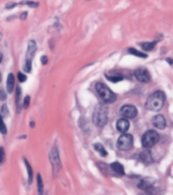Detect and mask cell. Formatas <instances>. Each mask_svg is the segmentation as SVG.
I'll use <instances>...</instances> for the list:
<instances>
[{"label":"cell","mask_w":173,"mask_h":195,"mask_svg":"<svg viewBox=\"0 0 173 195\" xmlns=\"http://www.w3.org/2000/svg\"><path fill=\"white\" fill-rule=\"evenodd\" d=\"M165 102V94L163 91H155L150 95L146 101V108L150 111H159Z\"/></svg>","instance_id":"cell-1"},{"label":"cell","mask_w":173,"mask_h":195,"mask_svg":"<svg viewBox=\"0 0 173 195\" xmlns=\"http://www.w3.org/2000/svg\"><path fill=\"white\" fill-rule=\"evenodd\" d=\"M108 119V108L104 104H99L95 107L92 121L97 127H103Z\"/></svg>","instance_id":"cell-2"},{"label":"cell","mask_w":173,"mask_h":195,"mask_svg":"<svg viewBox=\"0 0 173 195\" xmlns=\"http://www.w3.org/2000/svg\"><path fill=\"white\" fill-rule=\"evenodd\" d=\"M95 90H96L99 97L102 99V101L106 104H112L116 100V95L113 91L109 89L108 86H105L102 82H97L95 84Z\"/></svg>","instance_id":"cell-3"},{"label":"cell","mask_w":173,"mask_h":195,"mask_svg":"<svg viewBox=\"0 0 173 195\" xmlns=\"http://www.w3.org/2000/svg\"><path fill=\"white\" fill-rule=\"evenodd\" d=\"M159 140V134L154 130H149L144 133L142 137V144L145 148H150Z\"/></svg>","instance_id":"cell-4"},{"label":"cell","mask_w":173,"mask_h":195,"mask_svg":"<svg viewBox=\"0 0 173 195\" xmlns=\"http://www.w3.org/2000/svg\"><path fill=\"white\" fill-rule=\"evenodd\" d=\"M36 52V43L34 40H31L27 45V60H25V66H24V70L27 72H29L32 70V60L34 58Z\"/></svg>","instance_id":"cell-5"},{"label":"cell","mask_w":173,"mask_h":195,"mask_svg":"<svg viewBox=\"0 0 173 195\" xmlns=\"http://www.w3.org/2000/svg\"><path fill=\"white\" fill-rule=\"evenodd\" d=\"M133 144H134V137L131 134L124 133L117 139V148L120 150H124V152L130 150L133 148Z\"/></svg>","instance_id":"cell-6"},{"label":"cell","mask_w":173,"mask_h":195,"mask_svg":"<svg viewBox=\"0 0 173 195\" xmlns=\"http://www.w3.org/2000/svg\"><path fill=\"white\" fill-rule=\"evenodd\" d=\"M50 161H51V165H52L53 170H54V175L56 176L57 173L60 171V169H61V160H60V156H59L58 148L56 146L51 149Z\"/></svg>","instance_id":"cell-7"},{"label":"cell","mask_w":173,"mask_h":195,"mask_svg":"<svg viewBox=\"0 0 173 195\" xmlns=\"http://www.w3.org/2000/svg\"><path fill=\"white\" fill-rule=\"evenodd\" d=\"M120 114L126 119H133L138 115V110L133 105H124L120 108Z\"/></svg>","instance_id":"cell-8"},{"label":"cell","mask_w":173,"mask_h":195,"mask_svg":"<svg viewBox=\"0 0 173 195\" xmlns=\"http://www.w3.org/2000/svg\"><path fill=\"white\" fill-rule=\"evenodd\" d=\"M135 76L139 82H149L151 79L150 73L146 68H138L135 70Z\"/></svg>","instance_id":"cell-9"},{"label":"cell","mask_w":173,"mask_h":195,"mask_svg":"<svg viewBox=\"0 0 173 195\" xmlns=\"http://www.w3.org/2000/svg\"><path fill=\"white\" fill-rule=\"evenodd\" d=\"M152 123L158 129H164L166 127V119L162 115H156L152 119Z\"/></svg>","instance_id":"cell-10"},{"label":"cell","mask_w":173,"mask_h":195,"mask_svg":"<svg viewBox=\"0 0 173 195\" xmlns=\"http://www.w3.org/2000/svg\"><path fill=\"white\" fill-rule=\"evenodd\" d=\"M130 128V123L126 118H121L116 122V129L120 132H123V133H126Z\"/></svg>","instance_id":"cell-11"},{"label":"cell","mask_w":173,"mask_h":195,"mask_svg":"<svg viewBox=\"0 0 173 195\" xmlns=\"http://www.w3.org/2000/svg\"><path fill=\"white\" fill-rule=\"evenodd\" d=\"M140 160H141L143 163L146 164V165H149V164H152L153 163V157H152V154L149 152V150H143V152L140 153Z\"/></svg>","instance_id":"cell-12"},{"label":"cell","mask_w":173,"mask_h":195,"mask_svg":"<svg viewBox=\"0 0 173 195\" xmlns=\"http://www.w3.org/2000/svg\"><path fill=\"white\" fill-rule=\"evenodd\" d=\"M110 168H112V170L113 172H116V174H119L120 176L124 175V166L121 165L119 162H115V163H112L110 165Z\"/></svg>","instance_id":"cell-13"},{"label":"cell","mask_w":173,"mask_h":195,"mask_svg":"<svg viewBox=\"0 0 173 195\" xmlns=\"http://www.w3.org/2000/svg\"><path fill=\"white\" fill-rule=\"evenodd\" d=\"M152 184L153 182L148 179H142L138 184V188L142 190H149L151 187H152Z\"/></svg>","instance_id":"cell-14"},{"label":"cell","mask_w":173,"mask_h":195,"mask_svg":"<svg viewBox=\"0 0 173 195\" xmlns=\"http://www.w3.org/2000/svg\"><path fill=\"white\" fill-rule=\"evenodd\" d=\"M14 87V76L12 73H9L7 76V91L11 93Z\"/></svg>","instance_id":"cell-15"},{"label":"cell","mask_w":173,"mask_h":195,"mask_svg":"<svg viewBox=\"0 0 173 195\" xmlns=\"http://www.w3.org/2000/svg\"><path fill=\"white\" fill-rule=\"evenodd\" d=\"M105 77L112 82H119L124 78V76L120 74V73H116V74H105Z\"/></svg>","instance_id":"cell-16"},{"label":"cell","mask_w":173,"mask_h":195,"mask_svg":"<svg viewBox=\"0 0 173 195\" xmlns=\"http://www.w3.org/2000/svg\"><path fill=\"white\" fill-rule=\"evenodd\" d=\"M36 183H38V194L39 195H43L44 194V184H43V180L40 175L38 174L36 176Z\"/></svg>","instance_id":"cell-17"},{"label":"cell","mask_w":173,"mask_h":195,"mask_svg":"<svg viewBox=\"0 0 173 195\" xmlns=\"http://www.w3.org/2000/svg\"><path fill=\"white\" fill-rule=\"evenodd\" d=\"M20 95H21V91H20V87L18 86L16 89V95H15V103H16L17 113L20 112Z\"/></svg>","instance_id":"cell-18"},{"label":"cell","mask_w":173,"mask_h":195,"mask_svg":"<svg viewBox=\"0 0 173 195\" xmlns=\"http://www.w3.org/2000/svg\"><path fill=\"white\" fill-rule=\"evenodd\" d=\"M157 41L155 42H147V43H142L141 46L143 48V50L145 51H152L154 49V47H155Z\"/></svg>","instance_id":"cell-19"},{"label":"cell","mask_w":173,"mask_h":195,"mask_svg":"<svg viewBox=\"0 0 173 195\" xmlns=\"http://www.w3.org/2000/svg\"><path fill=\"white\" fill-rule=\"evenodd\" d=\"M129 53L136 55V56H138L140 58H147V54L141 52V51H138L137 49H135V48H130V49H129Z\"/></svg>","instance_id":"cell-20"},{"label":"cell","mask_w":173,"mask_h":195,"mask_svg":"<svg viewBox=\"0 0 173 195\" xmlns=\"http://www.w3.org/2000/svg\"><path fill=\"white\" fill-rule=\"evenodd\" d=\"M94 148L96 149L102 157H106V154H108V153H106V150L104 148V146L102 145V144H100V143H95V144H94Z\"/></svg>","instance_id":"cell-21"},{"label":"cell","mask_w":173,"mask_h":195,"mask_svg":"<svg viewBox=\"0 0 173 195\" xmlns=\"http://www.w3.org/2000/svg\"><path fill=\"white\" fill-rule=\"evenodd\" d=\"M24 164H25V167H27V174H28V182L32 183V177H34V173H32V169L31 167V165H29V163L24 160Z\"/></svg>","instance_id":"cell-22"},{"label":"cell","mask_w":173,"mask_h":195,"mask_svg":"<svg viewBox=\"0 0 173 195\" xmlns=\"http://www.w3.org/2000/svg\"><path fill=\"white\" fill-rule=\"evenodd\" d=\"M0 132H1L2 134H6L7 133V128L5 126L4 122H3V118H2L1 114H0Z\"/></svg>","instance_id":"cell-23"},{"label":"cell","mask_w":173,"mask_h":195,"mask_svg":"<svg viewBox=\"0 0 173 195\" xmlns=\"http://www.w3.org/2000/svg\"><path fill=\"white\" fill-rule=\"evenodd\" d=\"M5 161V152L4 148H0V165H2Z\"/></svg>","instance_id":"cell-24"},{"label":"cell","mask_w":173,"mask_h":195,"mask_svg":"<svg viewBox=\"0 0 173 195\" xmlns=\"http://www.w3.org/2000/svg\"><path fill=\"white\" fill-rule=\"evenodd\" d=\"M20 4H25V5H28V6H31V7H36L39 4L36 2H34V1H23V2H21Z\"/></svg>","instance_id":"cell-25"},{"label":"cell","mask_w":173,"mask_h":195,"mask_svg":"<svg viewBox=\"0 0 173 195\" xmlns=\"http://www.w3.org/2000/svg\"><path fill=\"white\" fill-rule=\"evenodd\" d=\"M17 77H18V80H19V82H24L25 80H27V76H25L23 72H18Z\"/></svg>","instance_id":"cell-26"},{"label":"cell","mask_w":173,"mask_h":195,"mask_svg":"<svg viewBox=\"0 0 173 195\" xmlns=\"http://www.w3.org/2000/svg\"><path fill=\"white\" fill-rule=\"evenodd\" d=\"M1 113H2V115L6 117L7 115H8V109H7V106L6 105H3L1 107Z\"/></svg>","instance_id":"cell-27"},{"label":"cell","mask_w":173,"mask_h":195,"mask_svg":"<svg viewBox=\"0 0 173 195\" xmlns=\"http://www.w3.org/2000/svg\"><path fill=\"white\" fill-rule=\"evenodd\" d=\"M29 102H31V97H25L24 98V102H23V107L24 108H27V107L29 106Z\"/></svg>","instance_id":"cell-28"},{"label":"cell","mask_w":173,"mask_h":195,"mask_svg":"<svg viewBox=\"0 0 173 195\" xmlns=\"http://www.w3.org/2000/svg\"><path fill=\"white\" fill-rule=\"evenodd\" d=\"M6 99V94L3 90H0V100H5Z\"/></svg>","instance_id":"cell-29"},{"label":"cell","mask_w":173,"mask_h":195,"mask_svg":"<svg viewBox=\"0 0 173 195\" xmlns=\"http://www.w3.org/2000/svg\"><path fill=\"white\" fill-rule=\"evenodd\" d=\"M40 61H42L43 65H46L48 63V57L47 56H42V58H40Z\"/></svg>","instance_id":"cell-30"},{"label":"cell","mask_w":173,"mask_h":195,"mask_svg":"<svg viewBox=\"0 0 173 195\" xmlns=\"http://www.w3.org/2000/svg\"><path fill=\"white\" fill-rule=\"evenodd\" d=\"M16 5V3H8V4H6V9H10V8H13L14 6Z\"/></svg>","instance_id":"cell-31"},{"label":"cell","mask_w":173,"mask_h":195,"mask_svg":"<svg viewBox=\"0 0 173 195\" xmlns=\"http://www.w3.org/2000/svg\"><path fill=\"white\" fill-rule=\"evenodd\" d=\"M25 16H27V12H23V14H21V18H23V20H25V17H27Z\"/></svg>","instance_id":"cell-32"},{"label":"cell","mask_w":173,"mask_h":195,"mask_svg":"<svg viewBox=\"0 0 173 195\" xmlns=\"http://www.w3.org/2000/svg\"><path fill=\"white\" fill-rule=\"evenodd\" d=\"M31 126H32V127H34V126H35V123H34V122H32V123H31Z\"/></svg>","instance_id":"cell-33"},{"label":"cell","mask_w":173,"mask_h":195,"mask_svg":"<svg viewBox=\"0 0 173 195\" xmlns=\"http://www.w3.org/2000/svg\"><path fill=\"white\" fill-rule=\"evenodd\" d=\"M1 60H2V56H1V54H0V62H1Z\"/></svg>","instance_id":"cell-34"},{"label":"cell","mask_w":173,"mask_h":195,"mask_svg":"<svg viewBox=\"0 0 173 195\" xmlns=\"http://www.w3.org/2000/svg\"><path fill=\"white\" fill-rule=\"evenodd\" d=\"M0 82H1V74H0Z\"/></svg>","instance_id":"cell-35"}]
</instances>
